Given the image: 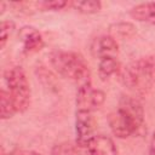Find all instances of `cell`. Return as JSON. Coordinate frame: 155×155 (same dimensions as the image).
<instances>
[{"mask_svg": "<svg viewBox=\"0 0 155 155\" xmlns=\"http://www.w3.org/2000/svg\"><path fill=\"white\" fill-rule=\"evenodd\" d=\"M18 38L23 45V50L27 53H35L42 50L45 42L42 39L41 33L31 27V25H24L19 29Z\"/></svg>", "mask_w": 155, "mask_h": 155, "instance_id": "ba28073f", "label": "cell"}, {"mask_svg": "<svg viewBox=\"0 0 155 155\" xmlns=\"http://www.w3.org/2000/svg\"><path fill=\"white\" fill-rule=\"evenodd\" d=\"M15 22L11 19H4L1 21L0 25V48H4L6 46L7 40L10 39V35L15 30Z\"/></svg>", "mask_w": 155, "mask_h": 155, "instance_id": "e0dca14e", "label": "cell"}, {"mask_svg": "<svg viewBox=\"0 0 155 155\" xmlns=\"http://www.w3.org/2000/svg\"><path fill=\"white\" fill-rule=\"evenodd\" d=\"M4 79L15 103L17 113H24L30 104V85L22 67H11L5 70Z\"/></svg>", "mask_w": 155, "mask_h": 155, "instance_id": "3957f363", "label": "cell"}, {"mask_svg": "<svg viewBox=\"0 0 155 155\" xmlns=\"http://www.w3.org/2000/svg\"><path fill=\"white\" fill-rule=\"evenodd\" d=\"M130 16L142 23L155 25V1L142 2L130 10Z\"/></svg>", "mask_w": 155, "mask_h": 155, "instance_id": "8fae6325", "label": "cell"}, {"mask_svg": "<svg viewBox=\"0 0 155 155\" xmlns=\"http://www.w3.org/2000/svg\"><path fill=\"white\" fill-rule=\"evenodd\" d=\"M119 110H121L134 128V134L142 136L145 131L144 109L142 103L131 96H122L119 102Z\"/></svg>", "mask_w": 155, "mask_h": 155, "instance_id": "277c9868", "label": "cell"}, {"mask_svg": "<svg viewBox=\"0 0 155 155\" xmlns=\"http://www.w3.org/2000/svg\"><path fill=\"white\" fill-rule=\"evenodd\" d=\"M120 71V64L116 58L114 57H108L99 59L98 63V75L102 80H107L114 74Z\"/></svg>", "mask_w": 155, "mask_h": 155, "instance_id": "4fadbf2b", "label": "cell"}, {"mask_svg": "<svg viewBox=\"0 0 155 155\" xmlns=\"http://www.w3.org/2000/svg\"><path fill=\"white\" fill-rule=\"evenodd\" d=\"M15 114H17V110L11 94L8 91L2 88L0 91V117L1 120H8Z\"/></svg>", "mask_w": 155, "mask_h": 155, "instance_id": "5bb4252c", "label": "cell"}, {"mask_svg": "<svg viewBox=\"0 0 155 155\" xmlns=\"http://www.w3.org/2000/svg\"><path fill=\"white\" fill-rule=\"evenodd\" d=\"M96 121L93 114L86 110H76L75 113V143L86 148L88 140L94 136Z\"/></svg>", "mask_w": 155, "mask_h": 155, "instance_id": "8992f818", "label": "cell"}, {"mask_svg": "<svg viewBox=\"0 0 155 155\" xmlns=\"http://www.w3.org/2000/svg\"><path fill=\"white\" fill-rule=\"evenodd\" d=\"M71 6L80 13L84 15H93L101 11L102 2L98 0H82V1H73Z\"/></svg>", "mask_w": 155, "mask_h": 155, "instance_id": "2e32d148", "label": "cell"}, {"mask_svg": "<svg viewBox=\"0 0 155 155\" xmlns=\"http://www.w3.org/2000/svg\"><path fill=\"white\" fill-rule=\"evenodd\" d=\"M105 102V93L99 90L92 87L91 84L78 87L76 92V110H86L93 113L99 109Z\"/></svg>", "mask_w": 155, "mask_h": 155, "instance_id": "5b68a950", "label": "cell"}, {"mask_svg": "<svg viewBox=\"0 0 155 155\" xmlns=\"http://www.w3.org/2000/svg\"><path fill=\"white\" fill-rule=\"evenodd\" d=\"M34 5L40 8L41 11H58L64 8L65 6H68V1H63V0H51V1H39V2H34Z\"/></svg>", "mask_w": 155, "mask_h": 155, "instance_id": "ac0fdd59", "label": "cell"}, {"mask_svg": "<svg viewBox=\"0 0 155 155\" xmlns=\"http://www.w3.org/2000/svg\"><path fill=\"white\" fill-rule=\"evenodd\" d=\"M108 124H109L111 132L117 138L125 139L134 134V128L132 124L130 122L127 116L119 109H116L115 111L108 115Z\"/></svg>", "mask_w": 155, "mask_h": 155, "instance_id": "9c48e42d", "label": "cell"}, {"mask_svg": "<svg viewBox=\"0 0 155 155\" xmlns=\"http://www.w3.org/2000/svg\"><path fill=\"white\" fill-rule=\"evenodd\" d=\"M86 150L88 155H119L114 140L104 134H94L88 140Z\"/></svg>", "mask_w": 155, "mask_h": 155, "instance_id": "30bf717a", "label": "cell"}, {"mask_svg": "<svg viewBox=\"0 0 155 155\" xmlns=\"http://www.w3.org/2000/svg\"><path fill=\"white\" fill-rule=\"evenodd\" d=\"M136 33V27L128 22H119L111 24L109 28V35L114 39H128Z\"/></svg>", "mask_w": 155, "mask_h": 155, "instance_id": "9a60e30c", "label": "cell"}, {"mask_svg": "<svg viewBox=\"0 0 155 155\" xmlns=\"http://www.w3.org/2000/svg\"><path fill=\"white\" fill-rule=\"evenodd\" d=\"M155 74V56L140 57L125 68L120 69V79L122 84L132 90H145L153 82Z\"/></svg>", "mask_w": 155, "mask_h": 155, "instance_id": "7a4b0ae2", "label": "cell"}, {"mask_svg": "<svg viewBox=\"0 0 155 155\" xmlns=\"http://www.w3.org/2000/svg\"><path fill=\"white\" fill-rule=\"evenodd\" d=\"M16 155H41L40 153H36L34 150H21Z\"/></svg>", "mask_w": 155, "mask_h": 155, "instance_id": "ffe728a7", "label": "cell"}, {"mask_svg": "<svg viewBox=\"0 0 155 155\" xmlns=\"http://www.w3.org/2000/svg\"><path fill=\"white\" fill-rule=\"evenodd\" d=\"M50 63L61 76L74 81L79 87L91 84V71L88 64L80 53L57 50L51 52Z\"/></svg>", "mask_w": 155, "mask_h": 155, "instance_id": "6da1fadb", "label": "cell"}, {"mask_svg": "<svg viewBox=\"0 0 155 155\" xmlns=\"http://www.w3.org/2000/svg\"><path fill=\"white\" fill-rule=\"evenodd\" d=\"M149 155H155V131L150 138V144H149Z\"/></svg>", "mask_w": 155, "mask_h": 155, "instance_id": "d6986e66", "label": "cell"}, {"mask_svg": "<svg viewBox=\"0 0 155 155\" xmlns=\"http://www.w3.org/2000/svg\"><path fill=\"white\" fill-rule=\"evenodd\" d=\"M51 155H88L86 148L71 142H62L52 147Z\"/></svg>", "mask_w": 155, "mask_h": 155, "instance_id": "7c38bea8", "label": "cell"}, {"mask_svg": "<svg viewBox=\"0 0 155 155\" xmlns=\"http://www.w3.org/2000/svg\"><path fill=\"white\" fill-rule=\"evenodd\" d=\"M91 52L98 59L108 57L116 58L119 53V44L116 39H114L110 35H102L93 40L91 45Z\"/></svg>", "mask_w": 155, "mask_h": 155, "instance_id": "52a82bcc", "label": "cell"}]
</instances>
